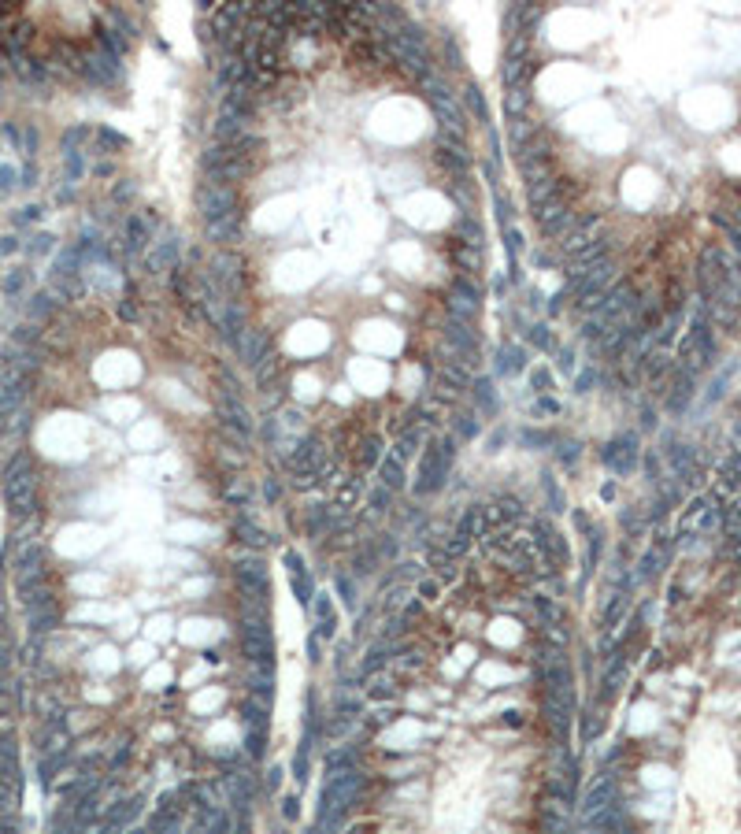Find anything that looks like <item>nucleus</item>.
Segmentation results:
<instances>
[{"label": "nucleus", "instance_id": "f257e3e1", "mask_svg": "<svg viewBox=\"0 0 741 834\" xmlns=\"http://www.w3.org/2000/svg\"><path fill=\"white\" fill-rule=\"evenodd\" d=\"M12 186V167H0V189Z\"/></svg>", "mask_w": 741, "mask_h": 834}]
</instances>
